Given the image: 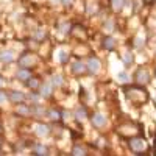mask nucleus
Returning a JSON list of instances; mask_svg holds the SVG:
<instances>
[{"instance_id": "3", "label": "nucleus", "mask_w": 156, "mask_h": 156, "mask_svg": "<svg viewBox=\"0 0 156 156\" xmlns=\"http://www.w3.org/2000/svg\"><path fill=\"white\" fill-rule=\"evenodd\" d=\"M16 78L25 83L27 80H30V78H31V70H30L28 67H21L19 70L16 72Z\"/></svg>"}, {"instance_id": "13", "label": "nucleus", "mask_w": 156, "mask_h": 156, "mask_svg": "<svg viewBox=\"0 0 156 156\" xmlns=\"http://www.w3.org/2000/svg\"><path fill=\"white\" fill-rule=\"evenodd\" d=\"M33 153H34V154H49V150L45 148L44 145L38 144V145H34V148H33Z\"/></svg>"}, {"instance_id": "29", "label": "nucleus", "mask_w": 156, "mask_h": 156, "mask_svg": "<svg viewBox=\"0 0 156 156\" xmlns=\"http://www.w3.org/2000/svg\"><path fill=\"white\" fill-rule=\"evenodd\" d=\"M77 117H80V119L84 117V109H83V108H78V109H77Z\"/></svg>"}, {"instance_id": "21", "label": "nucleus", "mask_w": 156, "mask_h": 156, "mask_svg": "<svg viewBox=\"0 0 156 156\" xmlns=\"http://www.w3.org/2000/svg\"><path fill=\"white\" fill-rule=\"evenodd\" d=\"M8 102V94L5 92V91L0 89V105H5Z\"/></svg>"}, {"instance_id": "16", "label": "nucleus", "mask_w": 156, "mask_h": 156, "mask_svg": "<svg viewBox=\"0 0 156 156\" xmlns=\"http://www.w3.org/2000/svg\"><path fill=\"white\" fill-rule=\"evenodd\" d=\"M50 83H52L53 86H62L64 78H62V75H58V73H56V75L52 77V81H50Z\"/></svg>"}, {"instance_id": "35", "label": "nucleus", "mask_w": 156, "mask_h": 156, "mask_svg": "<svg viewBox=\"0 0 156 156\" xmlns=\"http://www.w3.org/2000/svg\"><path fill=\"white\" fill-rule=\"evenodd\" d=\"M0 130H2V128H0Z\"/></svg>"}, {"instance_id": "14", "label": "nucleus", "mask_w": 156, "mask_h": 156, "mask_svg": "<svg viewBox=\"0 0 156 156\" xmlns=\"http://www.w3.org/2000/svg\"><path fill=\"white\" fill-rule=\"evenodd\" d=\"M58 61H59L61 64H66V62L69 61V53H67L66 50H59V52H58Z\"/></svg>"}, {"instance_id": "5", "label": "nucleus", "mask_w": 156, "mask_h": 156, "mask_svg": "<svg viewBox=\"0 0 156 156\" xmlns=\"http://www.w3.org/2000/svg\"><path fill=\"white\" fill-rule=\"evenodd\" d=\"M39 94H41V97H50L52 95V92H53V84L52 83H45V84H41L39 86Z\"/></svg>"}, {"instance_id": "9", "label": "nucleus", "mask_w": 156, "mask_h": 156, "mask_svg": "<svg viewBox=\"0 0 156 156\" xmlns=\"http://www.w3.org/2000/svg\"><path fill=\"white\" fill-rule=\"evenodd\" d=\"M105 123H106L105 116H102V114H95V116L92 117V125H94V126L100 128V126H105Z\"/></svg>"}, {"instance_id": "6", "label": "nucleus", "mask_w": 156, "mask_h": 156, "mask_svg": "<svg viewBox=\"0 0 156 156\" xmlns=\"http://www.w3.org/2000/svg\"><path fill=\"white\" fill-rule=\"evenodd\" d=\"M88 70L91 72V73H97L98 70H100V61L97 59V58H91L89 61H88Z\"/></svg>"}, {"instance_id": "7", "label": "nucleus", "mask_w": 156, "mask_h": 156, "mask_svg": "<svg viewBox=\"0 0 156 156\" xmlns=\"http://www.w3.org/2000/svg\"><path fill=\"white\" fill-rule=\"evenodd\" d=\"M16 114H17V116H22V117H25V116H31V108H30L28 105L19 103V106H17V109H16Z\"/></svg>"}, {"instance_id": "32", "label": "nucleus", "mask_w": 156, "mask_h": 156, "mask_svg": "<svg viewBox=\"0 0 156 156\" xmlns=\"http://www.w3.org/2000/svg\"><path fill=\"white\" fill-rule=\"evenodd\" d=\"M3 84H5V78H3L2 75H0V88H2Z\"/></svg>"}, {"instance_id": "27", "label": "nucleus", "mask_w": 156, "mask_h": 156, "mask_svg": "<svg viewBox=\"0 0 156 156\" xmlns=\"http://www.w3.org/2000/svg\"><path fill=\"white\" fill-rule=\"evenodd\" d=\"M142 45H144V39L142 38H136V47L137 49H142Z\"/></svg>"}, {"instance_id": "25", "label": "nucleus", "mask_w": 156, "mask_h": 156, "mask_svg": "<svg viewBox=\"0 0 156 156\" xmlns=\"http://www.w3.org/2000/svg\"><path fill=\"white\" fill-rule=\"evenodd\" d=\"M113 2V6L116 8V10H119V8L122 6V3H123V0H111Z\"/></svg>"}, {"instance_id": "24", "label": "nucleus", "mask_w": 156, "mask_h": 156, "mask_svg": "<svg viewBox=\"0 0 156 156\" xmlns=\"http://www.w3.org/2000/svg\"><path fill=\"white\" fill-rule=\"evenodd\" d=\"M131 61H133V59H131V53H126L125 56H123V62L126 64V66H130Z\"/></svg>"}, {"instance_id": "12", "label": "nucleus", "mask_w": 156, "mask_h": 156, "mask_svg": "<svg viewBox=\"0 0 156 156\" xmlns=\"http://www.w3.org/2000/svg\"><path fill=\"white\" fill-rule=\"evenodd\" d=\"M31 114L36 117H42V116H45V111H44L42 106H38V103H36V106L31 108Z\"/></svg>"}, {"instance_id": "17", "label": "nucleus", "mask_w": 156, "mask_h": 156, "mask_svg": "<svg viewBox=\"0 0 156 156\" xmlns=\"http://www.w3.org/2000/svg\"><path fill=\"white\" fill-rule=\"evenodd\" d=\"M27 98H28L31 103H34V105H36V103L39 102V98H41V94H39V91H38V92H36V91H33V92H31L30 95H27Z\"/></svg>"}, {"instance_id": "26", "label": "nucleus", "mask_w": 156, "mask_h": 156, "mask_svg": "<svg viewBox=\"0 0 156 156\" xmlns=\"http://www.w3.org/2000/svg\"><path fill=\"white\" fill-rule=\"evenodd\" d=\"M73 154H86V151L81 148V147H75V148H73Z\"/></svg>"}, {"instance_id": "10", "label": "nucleus", "mask_w": 156, "mask_h": 156, "mask_svg": "<svg viewBox=\"0 0 156 156\" xmlns=\"http://www.w3.org/2000/svg\"><path fill=\"white\" fill-rule=\"evenodd\" d=\"M114 45H116V41H114L113 36H106V38L103 39V47L105 49L111 50V49H114Z\"/></svg>"}, {"instance_id": "22", "label": "nucleus", "mask_w": 156, "mask_h": 156, "mask_svg": "<svg viewBox=\"0 0 156 156\" xmlns=\"http://www.w3.org/2000/svg\"><path fill=\"white\" fill-rule=\"evenodd\" d=\"M45 114H47L50 119H53V120H56V119L59 117V113H56L55 109H50V111H45Z\"/></svg>"}, {"instance_id": "11", "label": "nucleus", "mask_w": 156, "mask_h": 156, "mask_svg": "<svg viewBox=\"0 0 156 156\" xmlns=\"http://www.w3.org/2000/svg\"><path fill=\"white\" fill-rule=\"evenodd\" d=\"M72 70L75 72V73H83L86 70V66H84V62H81V61H77V62H73V66H72Z\"/></svg>"}, {"instance_id": "18", "label": "nucleus", "mask_w": 156, "mask_h": 156, "mask_svg": "<svg viewBox=\"0 0 156 156\" xmlns=\"http://www.w3.org/2000/svg\"><path fill=\"white\" fill-rule=\"evenodd\" d=\"M130 145H131V148H133V150H137V151L144 148V142H142L141 139H139V141H137V139L131 141V142H130Z\"/></svg>"}, {"instance_id": "1", "label": "nucleus", "mask_w": 156, "mask_h": 156, "mask_svg": "<svg viewBox=\"0 0 156 156\" xmlns=\"http://www.w3.org/2000/svg\"><path fill=\"white\" fill-rule=\"evenodd\" d=\"M27 100V95L25 92H22V91H17V89H13L8 92V102H11L14 105H19V103H25Z\"/></svg>"}, {"instance_id": "8", "label": "nucleus", "mask_w": 156, "mask_h": 156, "mask_svg": "<svg viewBox=\"0 0 156 156\" xmlns=\"http://www.w3.org/2000/svg\"><path fill=\"white\" fill-rule=\"evenodd\" d=\"M49 131H50L49 125H44V123H38V125L34 126V133L38 134V136H47V134H49Z\"/></svg>"}, {"instance_id": "2", "label": "nucleus", "mask_w": 156, "mask_h": 156, "mask_svg": "<svg viewBox=\"0 0 156 156\" xmlns=\"http://www.w3.org/2000/svg\"><path fill=\"white\" fill-rule=\"evenodd\" d=\"M16 59V55L13 50H2L0 52V62H3V64H10Z\"/></svg>"}, {"instance_id": "34", "label": "nucleus", "mask_w": 156, "mask_h": 156, "mask_svg": "<svg viewBox=\"0 0 156 156\" xmlns=\"http://www.w3.org/2000/svg\"><path fill=\"white\" fill-rule=\"evenodd\" d=\"M154 147H156V139H154Z\"/></svg>"}, {"instance_id": "30", "label": "nucleus", "mask_w": 156, "mask_h": 156, "mask_svg": "<svg viewBox=\"0 0 156 156\" xmlns=\"http://www.w3.org/2000/svg\"><path fill=\"white\" fill-rule=\"evenodd\" d=\"M119 78H120L122 81H128V73H126V72H125V73H123V72L119 73Z\"/></svg>"}, {"instance_id": "19", "label": "nucleus", "mask_w": 156, "mask_h": 156, "mask_svg": "<svg viewBox=\"0 0 156 156\" xmlns=\"http://www.w3.org/2000/svg\"><path fill=\"white\" fill-rule=\"evenodd\" d=\"M147 78H148V75H147V72H145V70H141V72H137V73H136V80L139 81V83H145Z\"/></svg>"}, {"instance_id": "28", "label": "nucleus", "mask_w": 156, "mask_h": 156, "mask_svg": "<svg viewBox=\"0 0 156 156\" xmlns=\"http://www.w3.org/2000/svg\"><path fill=\"white\" fill-rule=\"evenodd\" d=\"M105 28H106L108 31H111V30L114 28V24H111V21H106V24H105Z\"/></svg>"}, {"instance_id": "4", "label": "nucleus", "mask_w": 156, "mask_h": 156, "mask_svg": "<svg viewBox=\"0 0 156 156\" xmlns=\"http://www.w3.org/2000/svg\"><path fill=\"white\" fill-rule=\"evenodd\" d=\"M33 62H34V59H33L31 55L25 53V55H22L21 59H19V66H21V67H28V69H30V67L33 66Z\"/></svg>"}, {"instance_id": "31", "label": "nucleus", "mask_w": 156, "mask_h": 156, "mask_svg": "<svg viewBox=\"0 0 156 156\" xmlns=\"http://www.w3.org/2000/svg\"><path fill=\"white\" fill-rule=\"evenodd\" d=\"M59 2L62 3V6H69V5L73 3V0H59Z\"/></svg>"}, {"instance_id": "23", "label": "nucleus", "mask_w": 156, "mask_h": 156, "mask_svg": "<svg viewBox=\"0 0 156 156\" xmlns=\"http://www.w3.org/2000/svg\"><path fill=\"white\" fill-rule=\"evenodd\" d=\"M69 28H70L69 22H62V24H59V30H61L62 33H67V31H69Z\"/></svg>"}, {"instance_id": "33", "label": "nucleus", "mask_w": 156, "mask_h": 156, "mask_svg": "<svg viewBox=\"0 0 156 156\" xmlns=\"http://www.w3.org/2000/svg\"><path fill=\"white\" fill-rule=\"evenodd\" d=\"M50 2H52V3H61L59 0H50Z\"/></svg>"}, {"instance_id": "15", "label": "nucleus", "mask_w": 156, "mask_h": 156, "mask_svg": "<svg viewBox=\"0 0 156 156\" xmlns=\"http://www.w3.org/2000/svg\"><path fill=\"white\" fill-rule=\"evenodd\" d=\"M25 83H27V86H28L30 89H33V91H38L39 89V81L38 80H34V78H30V80H27L25 81Z\"/></svg>"}, {"instance_id": "20", "label": "nucleus", "mask_w": 156, "mask_h": 156, "mask_svg": "<svg viewBox=\"0 0 156 156\" xmlns=\"http://www.w3.org/2000/svg\"><path fill=\"white\" fill-rule=\"evenodd\" d=\"M44 38H45V34H44L42 30H34L33 31V39L34 41H42Z\"/></svg>"}]
</instances>
